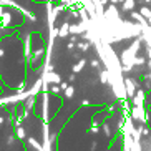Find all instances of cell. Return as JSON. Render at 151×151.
Instances as JSON below:
<instances>
[{
    "label": "cell",
    "mask_w": 151,
    "mask_h": 151,
    "mask_svg": "<svg viewBox=\"0 0 151 151\" xmlns=\"http://www.w3.org/2000/svg\"><path fill=\"white\" fill-rule=\"evenodd\" d=\"M9 23H10V15L9 14H4V15H2V18H0V28H5Z\"/></svg>",
    "instance_id": "cell-1"
},
{
    "label": "cell",
    "mask_w": 151,
    "mask_h": 151,
    "mask_svg": "<svg viewBox=\"0 0 151 151\" xmlns=\"http://www.w3.org/2000/svg\"><path fill=\"white\" fill-rule=\"evenodd\" d=\"M2 15H4V9L0 7V18H2Z\"/></svg>",
    "instance_id": "cell-2"
}]
</instances>
